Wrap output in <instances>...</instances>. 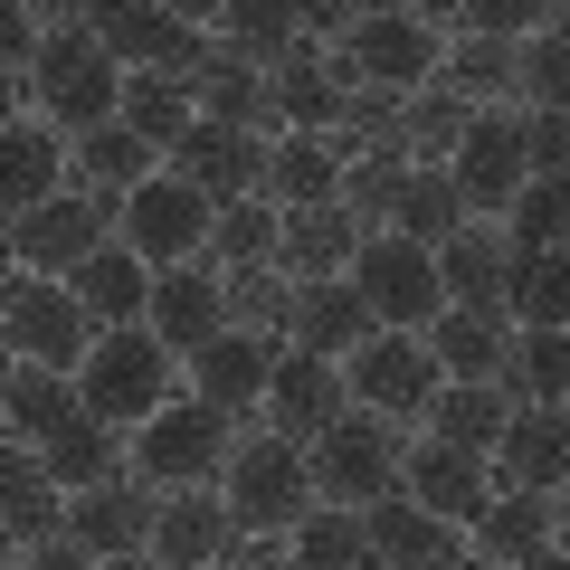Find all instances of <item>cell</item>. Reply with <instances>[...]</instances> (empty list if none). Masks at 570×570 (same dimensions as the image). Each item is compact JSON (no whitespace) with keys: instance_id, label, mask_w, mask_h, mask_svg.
Here are the masks:
<instances>
[{"instance_id":"1","label":"cell","mask_w":570,"mask_h":570,"mask_svg":"<svg viewBox=\"0 0 570 570\" xmlns=\"http://www.w3.org/2000/svg\"><path fill=\"white\" fill-rule=\"evenodd\" d=\"M124 67L115 48L96 39V20L86 10H48V48H39V77H29V115H48L67 142L105 134V124H124Z\"/></svg>"},{"instance_id":"2","label":"cell","mask_w":570,"mask_h":570,"mask_svg":"<svg viewBox=\"0 0 570 570\" xmlns=\"http://www.w3.org/2000/svg\"><path fill=\"white\" fill-rule=\"evenodd\" d=\"M171 362L181 352L163 343L153 324H124V333H96V352H86V371H77V400H86V419H105V428H153L171 409Z\"/></svg>"},{"instance_id":"3","label":"cell","mask_w":570,"mask_h":570,"mask_svg":"<svg viewBox=\"0 0 570 570\" xmlns=\"http://www.w3.org/2000/svg\"><path fill=\"white\" fill-rule=\"evenodd\" d=\"M219 494H228V513H238V532H257V542H285V532L324 504V494H314V456L285 448L276 428H266V438H238Z\"/></svg>"},{"instance_id":"4","label":"cell","mask_w":570,"mask_h":570,"mask_svg":"<svg viewBox=\"0 0 570 570\" xmlns=\"http://www.w3.org/2000/svg\"><path fill=\"white\" fill-rule=\"evenodd\" d=\"M305 456H314V494H324V504L371 513V504H390V494H400L409 438H400V419H371V409H352V419H333Z\"/></svg>"},{"instance_id":"5","label":"cell","mask_w":570,"mask_h":570,"mask_svg":"<svg viewBox=\"0 0 570 570\" xmlns=\"http://www.w3.org/2000/svg\"><path fill=\"white\" fill-rule=\"evenodd\" d=\"M0 333H10V362H48V371H67V381H77L105 324L77 305V285L20 276V266H10V285H0Z\"/></svg>"},{"instance_id":"6","label":"cell","mask_w":570,"mask_h":570,"mask_svg":"<svg viewBox=\"0 0 570 570\" xmlns=\"http://www.w3.org/2000/svg\"><path fill=\"white\" fill-rule=\"evenodd\" d=\"M228 456H238V428H228V409H209V400H171L153 428H134V475L163 485V494L219 485Z\"/></svg>"},{"instance_id":"7","label":"cell","mask_w":570,"mask_h":570,"mask_svg":"<svg viewBox=\"0 0 570 570\" xmlns=\"http://www.w3.org/2000/svg\"><path fill=\"white\" fill-rule=\"evenodd\" d=\"M352 285H362V305L381 333H428L438 314H448V276H438V247L400 238V228H381V238H362V257H352Z\"/></svg>"},{"instance_id":"8","label":"cell","mask_w":570,"mask_h":570,"mask_svg":"<svg viewBox=\"0 0 570 570\" xmlns=\"http://www.w3.org/2000/svg\"><path fill=\"white\" fill-rule=\"evenodd\" d=\"M209 238H219V200H209V190H190L181 171H163V181H142L134 200H124V247H134L153 276L200 266Z\"/></svg>"},{"instance_id":"9","label":"cell","mask_w":570,"mask_h":570,"mask_svg":"<svg viewBox=\"0 0 570 570\" xmlns=\"http://www.w3.org/2000/svg\"><path fill=\"white\" fill-rule=\"evenodd\" d=\"M86 20H96L105 48H115L124 77H200V67H209V20H190V10L105 0V10H86Z\"/></svg>"},{"instance_id":"10","label":"cell","mask_w":570,"mask_h":570,"mask_svg":"<svg viewBox=\"0 0 570 570\" xmlns=\"http://www.w3.org/2000/svg\"><path fill=\"white\" fill-rule=\"evenodd\" d=\"M343 58H352V77H362V86L428 96V86H438V67H448V39H438V20H428V10H362Z\"/></svg>"},{"instance_id":"11","label":"cell","mask_w":570,"mask_h":570,"mask_svg":"<svg viewBox=\"0 0 570 570\" xmlns=\"http://www.w3.org/2000/svg\"><path fill=\"white\" fill-rule=\"evenodd\" d=\"M343 381H352V409H371V419H428V400L448 390V371H438L428 333H371L343 362Z\"/></svg>"},{"instance_id":"12","label":"cell","mask_w":570,"mask_h":570,"mask_svg":"<svg viewBox=\"0 0 570 570\" xmlns=\"http://www.w3.org/2000/svg\"><path fill=\"white\" fill-rule=\"evenodd\" d=\"M448 181H456V200H466V219L504 228V219H513V200L532 190L523 115H475V124H466V142H456V163H448Z\"/></svg>"},{"instance_id":"13","label":"cell","mask_w":570,"mask_h":570,"mask_svg":"<svg viewBox=\"0 0 570 570\" xmlns=\"http://www.w3.org/2000/svg\"><path fill=\"white\" fill-rule=\"evenodd\" d=\"M400 494H409V504H428L438 523L475 532V513H485L504 485H494V456H466V448H448V438H409Z\"/></svg>"},{"instance_id":"14","label":"cell","mask_w":570,"mask_h":570,"mask_svg":"<svg viewBox=\"0 0 570 570\" xmlns=\"http://www.w3.org/2000/svg\"><path fill=\"white\" fill-rule=\"evenodd\" d=\"M67 181H77V142H67L48 115H10L0 124V209H10V219L67 200Z\"/></svg>"},{"instance_id":"15","label":"cell","mask_w":570,"mask_h":570,"mask_svg":"<svg viewBox=\"0 0 570 570\" xmlns=\"http://www.w3.org/2000/svg\"><path fill=\"white\" fill-rule=\"evenodd\" d=\"M266 153H276L266 134H228V124L200 115L181 134V153H171V171H181L190 190H209L219 209H238V200H266Z\"/></svg>"},{"instance_id":"16","label":"cell","mask_w":570,"mask_h":570,"mask_svg":"<svg viewBox=\"0 0 570 570\" xmlns=\"http://www.w3.org/2000/svg\"><path fill=\"white\" fill-rule=\"evenodd\" d=\"M96 247H105V219H96L86 190H67V200L20 209V219H10V266H20V276H58V285H67Z\"/></svg>"},{"instance_id":"17","label":"cell","mask_w":570,"mask_h":570,"mask_svg":"<svg viewBox=\"0 0 570 570\" xmlns=\"http://www.w3.org/2000/svg\"><path fill=\"white\" fill-rule=\"evenodd\" d=\"M333 419H352V381L343 362H314V352H285L276 381H266V428H276L285 448H314Z\"/></svg>"},{"instance_id":"18","label":"cell","mask_w":570,"mask_h":570,"mask_svg":"<svg viewBox=\"0 0 570 570\" xmlns=\"http://www.w3.org/2000/svg\"><path fill=\"white\" fill-rule=\"evenodd\" d=\"M238 513H228L219 485H190V494H163V523H153V561L163 570H228L238 551Z\"/></svg>"},{"instance_id":"19","label":"cell","mask_w":570,"mask_h":570,"mask_svg":"<svg viewBox=\"0 0 570 570\" xmlns=\"http://www.w3.org/2000/svg\"><path fill=\"white\" fill-rule=\"evenodd\" d=\"M153 523H163V485H142V475H115V485H96V494L67 504V542H86L96 561L153 551Z\"/></svg>"},{"instance_id":"20","label":"cell","mask_w":570,"mask_h":570,"mask_svg":"<svg viewBox=\"0 0 570 570\" xmlns=\"http://www.w3.org/2000/svg\"><path fill=\"white\" fill-rule=\"evenodd\" d=\"M142 324L163 333L181 362H200V352L228 333V276H219L209 257H200V266H171V276L153 285V314H142Z\"/></svg>"},{"instance_id":"21","label":"cell","mask_w":570,"mask_h":570,"mask_svg":"<svg viewBox=\"0 0 570 570\" xmlns=\"http://www.w3.org/2000/svg\"><path fill=\"white\" fill-rule=\"evenodd\" d=\"M504 494H570V409H513L504 448H494Z\"/></svg>"},{"instance_id":"22","label":"cell","mask_w":570,"mask_h":570,"mask_svg":"<svg viewBox=\"0 0 570 570\" xmlns=\"http://www.w3.org/2000/svg\"><path fill=\"white\" fill-rule=\"evenodd\" d=\"M285 352H295V343H266V333H219V343L190 362V400L247 419V409H266V381H276Z\"/></svg>"},{"instance_id":"23","label":"cell","mask_w":570,"mask_h":570,"mask_svg":"<svg viewBox=\"0 0 570 570\" xmlns=\"http://www.w3.org/2000/svg\"><path fill=\"white\" fill-rule=\"evenodd\" d=\"M438 276H448V305L504 314V295H513V238H504V228H485V219H466L448 247H438ZM504 324H513V314H504Z\"/></svg>"},{"instance_id":"24","label":"cell","mask_w":570,"mask_h":570,"mask_svg":"<svg viewBox=\"0 0 570 570\" xmlns=\"http://www.w3.org/2000/svg\"><path fill=\"white\" fill-rule=\"evenodd\" d=\"M362 523H371V561H381V570H456V561H466V532L438 523V513L409 504V494L371 504Z\"/></svg>"},{"instance_id":"25","label":"cell","mask_w":570,"mask_h":570,"mask_svg":"<svg viewBox=\"0 0 570 570\" xmlns=\"http://www.w3.org/2000/svg\"><path fill=\"white\" fill-rule=\"evenodd\" d=\"M209 48H219L228 67L276 77V67L305 58V29H295V10H276V0H228V10H209Z\"/></svg>"},{"instance_id":"26","label":"cell","mask_w":570,"mask_h":570,"mask_svg":"<svg viewBox=\"0 0 570 570\" xmlns=\"http://www.w3.org/2000/svg\"><path fill=\"white\" fill-rule=\"evenodd\" d=\"M67 504H77V494L48 475L39 448H10V456H0V523H10V551L58 542V532H67Z\"/></svg>"},{"instance_id":"27","label":"cell","mask_w":570,"mask_h":570,"mask_svg":"<svg viewBox=\"0 0 570 570\" xmlns=\"http://www.w3.org/2000/svg\"><path fill=\"white\" fill-rule=\"evenodd\" d=\"M67 285H77V305L96 314L105 333H124V324H142V314H153V285H163V276H153V266H142L124 238H105V247H96V257H86Z\"/></svg>"},{"instance_id":"28","label":"cell","mask_w":570,"mask_h":570,"mask_svg":"<svg viewBox=\"0 0 570 570\" xmlns=\"http://www.w3.org/2000/svg\"><path fill=\"white\" fill-rule=\"evenodd\" d=\"M352 257H362V219H352L343 200H324V209H285V276H295V285H333V276H352Z\"/></svg>"},{"instance_id":"29","label":"cell","mask_w":570,"mask_h":570,"mask_svg":"<svg viewBox=\"0 0 570 570\" xmlns=\"http://www.w3.org/2000/svg\"><path fill=\"white\" fill-rule=\"evenodd\" d=\"M371 333H381V324H371V305H362V285H352V276L295 295V352H314V362H352Z\"/></svg>"},{"instance_id":"30","label":"cell","mask_w":570,"mask_h":570,"mask_svg":"<svg viewBox=\"0 0 570 570\" xmlns=\"http://www.w3.org/2000/svg\"><path fill=\"white\" fill-rule=\"evenodd\" d=\"M266 200L276 209L343 200V153H333V134H276V153H266Z\"/></svg>"},{"instance_id":"31","label":"cell","mask_w":570,"mask_h":570,"mask_svg":"<svg viewBox=\"0 0 570 570\" xmlns=\"http://www.w3.org/2000/svg\"><path fill=\"white\" fill-rule=\"evenodd\" d=\"M190 96H200V115L228 124V134H266V142L285 134V124H276V77H257V67H228L219 48H209V67L190 77Z\"/></svg>"},{"instance_id":"32","label":"cell","mask_w":570,"mask_h":570,"mask_svg":"<svg viewBox=\"0 0 570 570\" xmlns=\"http://www.w3.org/2000/svg\"><path fill=\"white\" fill-rule=\"evenodd\" d=\"M428 352H438V371H448V381H504V362H513V324H504V314H466V305H448L438 324H428Z\"/></svg>"},{"instance_id":"33","label":"cell","mask_w":570,"mask_h":570,"mask_svg":"<svg viewBox=\"0 0 570 570\" xmlns=\"http://www.w3.org/2000/svg\"><path fill=\"white\" fill-rule=\"evenodd\" d=\"M561 542V494H494L485 513H475V551L504 570H523L532 551Z\"/></svg>"},{"instance_id":"34","label":"cell","mask_w":570,"mask_h":570,"mask_svg":"<svg viewBox=\"0 0 570 570\" xmlns=\"http://www.w3.org/2000/svg\"><path fill=\"white\" fill-rule=\"evenodd\" d=\"M86 419V400H77V381L67 371H48V362H10V448H48L58 428H77Z\"/></svg>"},{"instance_id":"35","label":"cell","mask_w":570,"mask_h":570,"mask_svg":"<svg viewBox=\"0 0 570 570\" xmlns=\"http://www.w3.org/2000/svg\"><path fill=\"white\" fill-rule=\"evenodd\" d=\"M513 333H570V247H513Z\"/></svg>"},{"instance_id":"36","label":"cell","mask_w":570,"mask_h":570,"mask_svg":"<svg viewBox=\"0 0 570 570\" xmlns=\"http://www.w3.org/2000/svg\"><path fill=\"white\" fill-rule=\"evenodd\" d=\"M39 456H48V475H58L67 494H96V485H115V475H134V448H124V428H105V419L58 428Z\"/></svg>"},{"instance_id":"37","label":"cell","mask_w":570,"mask_h":570,"mask_svg":"<svg viewBox=\"0 0 570 570\" xmlns=\"http://www.w3.org/2000/svg\"><path fill=\"white\" fill-rule=\"evenodd\" d=\"M504 390L494 381H448L438 400H428V438H448V448H466V456H494L504 448Z\"/></svg>"},{"instance_id":"38","label":"cell","mask_w":570,"mask_h":570,"mask_svg":"<svg viewBox=\"0 0 570 570\" xmlns=\"http://www.w3.org/2000/svg\"><path fill=\"white\" fill-rule=\"evenodd\" d=\"M504 409H570V333H513L504 362Z\"/></svg>"},{"instance_id":"39","label":"cell","mask_w":570,"mask_h":570,"mask_svg":"<svg viewBox=\"0 0 570 570\" xmlns=\"http://www.w3.org/2000/svg\"><path fill=\"white\" fill-rule=\"evenodd\" d=\"M163 171H171V163L134 134V124H105V134L77 142V190H124V200H134V190L163 181Z\"/></svg>"},{"instance_id":"40","label":"cell","mask_w":570,"mask_h":570,"mask_svg":"<svg viewBox=\"0 0 570 570\" xmlns=\"http://www.w3.org/2000/svg\"><path fill=\"white\" fill-rule=\"evenodd\" d=\"M285 561H295V570H381V561H371V523L343 513V504H314L305 523L285 532Z\"/></svg>"},{"instance_id":"41","label":"cell","mask_w":570,"mask_h":570,"mask_svg":"<svg viewBox=\"0 0 570 570\" xmlns=\"http://www.w3.org/2000/svg\"><path fill=\"white\" fill-rule=\"evenodd\" d=\"M209 266H219V276H247V266H285V209H276V200H238V209H219Z\"/></svg>"},{"instance_id":"42","label":"cell","mask_w":570,"mask_h":570,"mask_svg":"<svg viewBox=\"0 0 570 570\" xmlns=\"http://www.w3.org/2000/svg\"><path fill=\"white\" fill-rule=\"evenodd\" d=\"M124 124H134V134L171 163L181 134L200 124V96H190V77H134V86H124Z\"/></svg>"},{"instance_id":"43","label":"cell","mask_w":570,"mask_h":570,"mask_svg":"<svg viewBox=\"0 0 570 570\" xmlns=\"http://www.w3.org/2000/svg\"><path fill=\"white\" fill-rule=\"evenodd\" d=\"M295 295H305V285L285 276V266H247V276H228V333L295 343Z\"/></svg>"},{"instance_id":"44","label":"cell","mask_w":570,"mask_h":570,"mask_svg":"<svg viewBox=\"0 0 570 570\" xmlns=\"http://www.w3.org/2000/svg\"><path fill=\"white\" fill-rule=\"evenodd\" d=\"M523 115H570V10H551L542 39H523V77H513Z\"/></svg>"},{"instance_id":"45","label":"cell","mask_w":570,"mask_h":570,"mask_svg":"<svg viewBox=\"0 0 570 570\" xmlns=\"http://www.w3.org/2000/svg\"><path fill=\"white\" fill-rule=\"evenodd\" d=\"M400 190H409V153H352L343 163V209L362 219V238L400 219Z\"/></svg>"},{"instance_id":"46","label":"cell","mask_w":570,"mask_h":570,"mask_svg":"<svg viewBox=\"0 0 570 570\" xmlns=\"http://www.w3.org/2000/svg\"><path fill=\"white\" fill-rule=\"evenodd\" d=\"M466 124H475V105L448 96V86L409 96V163H419V171H448V163H456V142H466Z\"/></svg>"},{"instance_id":"47","label":"cell","mask_w":570,"mask_h":570,"mask_svg":"<svg viewBox=\"0 0 570 570\" xmlns=\"http://www.w3.org/2000/svg\"><path fill=\"white\" fill-rule=\"evenodd\" d=\"M390 228L419 238V247H448L456 228H466V200H456L448 171H419V163H409V190H400V219H390Z\"/></svg>"},{"instance_id":"48","label":"cell","mask_w":570,"mask_h":570,"mask_svg":"<svg viewBox=\"0 0 570 570\" xmlns=\"http://www.w3.org/2000/svg\"><path fill=\"white\" fill-rule=\"evenodd\" d=\"M513 247H570V181H532L504 219Z\"/></svg>"},{"instance_id":"49","label":"cell","mask_w":570,"mask_h":570,"mask_svg":"<svg viewBox=\"0 0 570 570\" xmlns=\"http://www.w3.org/2000/svg\"><path fill=\"white\" fill-rule=\"evenodd\" d=\"M523 163L532 181H570V115H523Z\"/></svg>"},{"instance_id":"50","label":"cell","mask_w":570,"mask_h":570,"mask_svg":"<svg viewBox=\"0 0 570 570\" xmlns=\"http://www.w3.org/2000/svg\"><path fill=\"white\" fill-rule=\"evenodd\" d=\"M10 570H105V561H96L86 542H67V532H58V542H29V551H10Z\"/></svg>"},{"instance_id":"51","label":"cell","mask_w":570,"mask_h":570,"mask_svg":"<svg viewBox=\"0 0 570 570\" xmlns=\"http://www.w3.org/2000/svg\"><path fill=\"white\" fill-rule=\"evenodd\" d=\"M228 570H295V561H285V551H276V542H257V532H247V542H238V551H228Z\"/></svg>"},{"instance_id":"52","label":"cell","mask_w":570,"mask_h":570,"mask_svg":"<svg viewBox=\"0 0 570 570\" xmlns=\"http://www.w3.org/2000/svg\"><path fill=\"white\" fill-rule=\"evenodd\" d=\"M523 570H570V551H561V542H551V551H532V561H523Z\"/></svg>"},{"instance_id":"53","label":"cell","mask_w":570,"mask_h":570,"mask_svg":"<svg viewBox=\"0 0 570 570\" xmlns=\"http://www.w3.org/2000/svg\"><path fill=\"white\" fill-rule=\"evenodd\" d=\"M105 570H163V561H153V551H124V561H105Z\"/></svg>"},{"instance_id":"54","label":"cell","mask_w":570,"mask_h":570,"mask_svg":"<svg viewBox=\"0 0 570 570\" xmlns=\"http://www.w3.org/2000/svg\"><path fill=\"white\" fill-rule=\"evenodd\" d=\"M456 570H504V561H485V551H466V561H456Z\"/></svg>"},{"instance_id":"55","label":"cell","mask_w":570,"mask_h":570,"mask_svg":"<svg viewBox=\"0 0 570 570\" xmlns=\"http://www.w3.org/2000/svg\"><path fill=\"white\" fill-rule=\"evenodd\" d=\"M561 551H570V494H561Z\"/></svg>"}]
</instances>
